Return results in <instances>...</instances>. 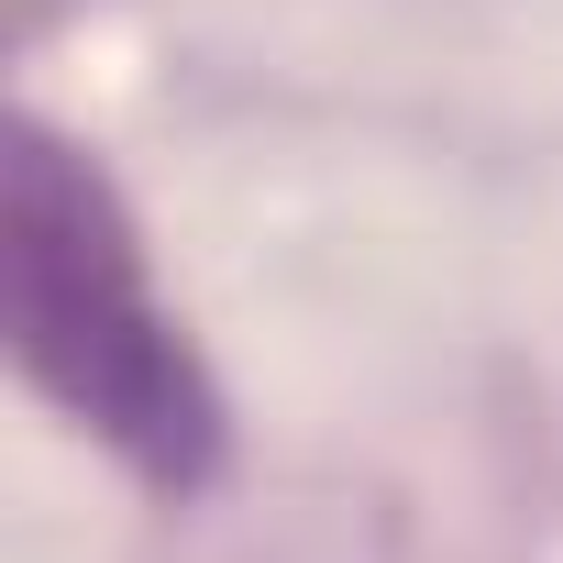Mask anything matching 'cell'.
Returning a JSON list of instances; mask_svg holds the SVG:
<instances>
[{
  "instance_id": "6da1fadb",
  "label": "cell",
  "mask_w": 563,
  "mask_h": 563,
  "mask_svg": "<svg viewBox=\"0 0 563 563\" xmlns=\"http://www.w3.org/2000/svg\"><path fill=\"white\" fill-rule=\"evenodd\" d=\"M12 276H23V354H34V376L89 431H111L133 464L188 486L210 464V398H199L166 310L144 299L100 188L56 144H23V166H12Z\"/></svg>"
}]
</instances>
